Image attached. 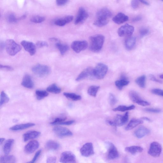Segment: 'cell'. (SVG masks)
Returning <instances> with one entry per match:
<instances>
[{"label":"cell","mask_w":163,"mask_h":163,"mask_svg":"<svg viewBox=\"0 0 163 163\" xmlns=\"http://www.w3.org/2000/svg\"><path fill=\"white\" fill-rule=\"evenodd\" d=\"M105 40V37L101 34L92 36L90 38V50L94 52H99L103 46Z\"/></svg>","instance_id":"6da1fadb"},{"label":"cell","mask_w":163,"mask_h":163,"mask_svg":"<svg viewBox=\"0 0 163 163\" xmlns=\"http://www.w3.org/2000/svg\"><path fill=\"white\" fill-rule=\"evenodd\" d=\"M5 47L7 53L12 56L16 55L21 49V46L12 39H8L6 41Z\"/></svg>","instance_id":"7a4b0ae2"},{"label":"cell","mask_w":163,"mask_h":163,"mask_svg":"<svg viewBox=\"0 0 163 163\" xmlns=\"http://www.w3.org/2000/svg\"><path fill=\"white\" fill-rule=\"evenodd\" d=\"M32 71L37 76L43 77L49 75L51 73V69L47 65L38 64L33 66Z\"/></svg>","instance_id":"3957f363"},{"label":"cell","mask_w":163,"mask_h":163,"mask_svg":"<svg viewBox=\"0 0 163 163\" xmlns=\"http://www.w3.org/2000/svg\"><path fill=\"white\" fill-rule=\"evenodd\" d=\"M108 70V66L106 64L99 63L94 69V77L98 80L103 79L106 75Z\"/></svg>","instance_id":"277c9868"},{"label":"cell","mask_w":163,"mask_h":163,"mask_svg":"<svg viewBox=\"0 0 163 163\" xmlns=\"http://www.w3.org/2000/svg\"><path fill=\"white\" fill-rule=\"evenodd\" d=\"M129 119L128 112H126L124 116L117 115L113 120H112V126H122L128 122Z\"/></svg>","instance_id":"5b68a950"},{"label":"cell","mask_w":163,"mask_h":163,"mask_svg":"<svg viewBox=\"0 0 163 163\" xmlns=\"http://www.w3.org/2000/svg\"><path fill=\"white\" fill-rule=\"evenodd\" d=\"M134 28L132 26L126 24L118 29V33L120 37H130L133 33Z\"/></svg>","instance_id":"8992f818"},{"label":"cell","mask_w":163,"mask_h":163,"mask_svg":"<svg viewBox=\"0 0 163 163\" xmlns=\"http://www.w3.org/2000/svg\"><path fill=\"white\" fill-rule=\"evenodd\" d=\"M161 151V145L159 143L155 142L151 144L148 153L151 156L157 158L160 155Z\"/></svg>","instance_id":"52a82bcc"},{"label":"cell","mask_w":163,"mask_h":163,"mask_svg":"<svg viewBox=\"0 0 163 163\" xmlns=\"http://www.w3.org/2000/svg\"><path fill=\"white\" fill-rule=\"evenodd\" d=\"M129 96L132 101L139 105L145 106L150 105L148 102L142 99L140 95L134 90H132L129 92Z\"/></svg>","instance_id":"ba28073f"},{"label":"cell","mask_w":163,"mask_h":163,"mask_svg":"<svg viewBox=\"0 0 163 163\" xmlns=\"http://www.w3.org/2000/svg\"><path fill=\"white\" fill-rule=\"evenodd\" d=\"M88 46L87 42L86 41H74L71 44L72 49L77 53L86 50Z\"/></svg>","instance_id":"9c48e42d"},{"label":"cell","mask_w":163,"mask_h":163,"mask_svg":"<svg viewBox=\"0 0 163 163\" xmlns=\"http://www.w3.org/2000/svg\"><path fill=\"white\" fill-rule=\"evenodd\" d=\"M106 144L108 149V158L112 160L118 158L119 156V154L116 147L111 142H106Z\"/></svg>","instance_id":"30bf717a"},{"label":"cell","mask_w":163,"mask_h":163,"mask_svg":"<svg viewBox=\"0 0 163 163\" xmlns=\"http://www.w3.org/2000/svg\"><path fill=\"white\" fill-rule=\"evenodd\" d=\"M55 134L58 137L62 138L73 135L72 132L67 128L61 126H57L53 129Z\"/></svg>","instance_id":"8fae6325"},{"label":"cell","mask_w":163,"mask_h":163,"mask_svg":"<svg viewBox=\"0 0 163 163\" xmlns=\"http://www.w3.org/2000/svg\"><path fill=\"white\" fill-rule=\"evenodd\" d=\"M93 70L94 69L91 67L88 68L84 70L77 78L76 81H80L94 77Z\"/></svg>","instance_id":"7c38bea8"},{"label":"cell","mask_w":163,"mask_h":163,"mask_svg":"<svg viewBox=\"0 0 163 163\" xmlns=\"http://www.w3.org/2000/svg\"><path fill=\"white\" fill-rule=\"evenodd\" d=\"M60 161L62 163H75L76 156L70 152L66 151L63 152L60 157Z\"/></svg>","instance_id":"4fadbf2b"},{"label":"cell","mask_w":163,"mask_h":163,"mask_svg":"<svg viewBox=\"0 0 163 163\" xmlns=\"http://www.w3.org/2000/svg\"><path fill=\"white\" fill-rule=\"evenodd\" d=\"M81 155L84 157H88L94 153L93 144L92 143H87L84 144L80 149Z\"/></svg>","instance_id":"5bb4252c"},{"label":"cell","mask_w":163,"mask_h":163,"mask_svg":"<svg viewBox=\"0 0 163 163\" xmlns=\"http://www.w3.org/2000/svg\"><path fill=\"white\" fill-rule=\"evenodd\" d=\"M88 17V14L84 8L81 7L78 10L75 21L76 25L78 24L86 21Z\"/></svg>","instance_id":"9a60e30c"},{"label":"cell","mask_w":163,"mask_h":163,"mask_svg":"<svg viewBox=\"0 0 163 163\" xmlns=\"http://www.w3.org/2000/svg\"><path fill=\"white\" fill-rule=\"evenodd\" d=\"M21 44L24 49L28 52L31 56L34 55L36 52L37 47L32 42L26 41H23Z\"/></svg>","instance_id":"2e32d148"},{"label":"cell","mask_w":163,"mask_h":163,"mask_svg":"<svg viewBox=\"0 0 163 163\" xmlns=\"http://www.w3.org/2000/svg\"><path fill=\"white\" fill-rule=\"evenodd\" d=\"M39 147V143L37 141L33 140L29 142L25 146V152L28 154H31L37 150Z\"/></svg>","instance_id":"e0dca14e"},{"label":"cell","mask_w":163,"mask_h":163,"mask_svg":"<svg viewBox=\"0 0 163 163\" xmlns=\"http://www.w3.org/2000/svg\"><path fill=\"white\" fill-rule=\"evenodd\" d=\"M112 16L110 11L107 8H103L99 10L96 13L97 19L108 20Z\"/></svg>","instance_id":"ac0fdd59"},{"label":"cell","mask_w":163,"mask_h":163,"mask_svg":"<svg viewBox=\"0 0 163 163\" xmlns=\"http://www.w3.org/2000/svg\"><path fill=\"white\" fill-rule=\"evenodd\" d=\"M41 135V132L36 131H31L28 132L23 135V140L26 142L30 140L34 139L39 137Z\"/></svg>","instance_id":"d6986e66"},{"label":"cell","mask_w":163,"mask_h":163,"mask_svg":"<svg viewBox=\"0 0 163 163\" xmlns=\"http://www.w3.org/2000/svg\"><path fill=\"white\" fill-rule=\"evenodd\" d=\"M73 17L72 16H67L57 20L55 21V24L59 26H63L66 24L69 23L73 20Z\"/></svg>","instance_id":"ffe728a7"},{"label":"cell","mask_w":163,"mask_h":163,"mask_svg":"<svg viewBox=\"0 0 163 163\" xmlns=\"http://www.w3.org/2000/svg\"><path fill=\"white\" fill-rule=\"evenodd\" d=\"M21 85L25 88L32 89L34 87V83L31 76L26 75L23 78Z\"/></svg>","instance_id":"44dd1931"},{"label":"cell","mask_w":163,"mask_h":163,"mask_svg":"<svg viewBox=\"0 0 163 163\" xmlns=\"http://www.w3.org/2000/svg\"><path fill=\"white\" fill-rule=\"evenodd\" d=\"M129 19V17L124 14L120 13H118L113 18V21L118 24H120L127 21Z\"/></svg>","instance_id":"7402d4cb"},{"label":"cell","mask_w":163,"mask_h":163,"mask_svg":"<svg viewBox=\"0 0 163 163\" xmlns=\"http://www.w3.org/2000/svg\"><path fill=\"white\" fill-rule=\"evenodd\" d=\"M149 130L144 126H141L135 132V134L136 137L139 139L143 138L149 134Z\"/></svg>","instance_id":"603a6c76"},{"label":"cell","mask_w":163,"mask_h":163,"mask_svg":"<svg viewBox=\"0 0 163 163\" xmlns=\"http://www.w3.org/2000/svg\"><path fill=\"white\" fill-rule=\"evenodd\" d=\"M33 123L21 124L14 126L10 128V129L13 131H18L26 129L35 126Z\"/></svg>","instance_id":"cb8c5ba5"},{"label":"cell","mask_w":163,"mask_h":163,"mask_svg":"<svg viewBox=\"0 0 163 163\" xmlns=\"http://www.w3.org/2000/svg\"><path fill=\"white\" fill-rule=\"evenodd\" d=\"M143 123V121L138 119H132L126 127L125 129L129 130L134 129L139 125Z\"/></svg>","instance_id":"d4e9b609"},{"label":"cell","mask_w":163,"mask_h":163,"mask_svg":"<svg viewBox=\"0 0 163 163\" xmlns=\"http://www.w3.org/2000/svg\"><path fill=\"white\" fill-rule=\"evenodd\" d=\"M136 38L134 37H129L125 41V46L126 49L130 51L132 50L136 44Z\"/></svg>","instance_id":"484cf974"},{"label":"cell","mask_w":163,"mask_h":163,"mask_svg":"<svg viewBox=\"0 0 163 163\" xmlns=\"http://www.w3.org/2000/svg\"><path fill=\"white\" fill-rule=\"evenodd\" d=\"M14 142L13 139H9L5 142L3 147L4 152L5 155H8L10 153Z\"/></svg>","instance_id":"4316f807"},{"label":"cell","mask_w":163,"mask_h":163,"mask_svg":"<svg viewBox=\"0 0 163 163\" xmlns=\"http://www.w3.org/2000/svg\"><path fill=\"white\" fill-rule=\"evenodd\" d=\"M125 150L126 152L135 155L138 153L142 152L143 151V149L140 146H132L126 147Z\"/></svg>","instance_id":"83f0119b"},{"label":"cell","mask_w":163,"mask_h":163,"mask_svg":"<svg viewBox=\"0 0 163 163\" xmlns=\"http://www.w3.org/2000/svg\"><path fill=\"white\" fill-rule=\"evenodd\" d=\"M46 147L47 149L50 150H56L59 148L60 145L55 141L50 140L47 142Z\"/></svg>","instance_id":"f1b7e54d"},{"label":"cell","mask_w":163,"mask_h":163,"mask_svg":"<svg viewBox=\"0 0 163 163\" xmlns=\"http://www.w3.org/2000/svg\"><path fill=\"white\" fill-rule=\"evenodd\" d=\"M16 162L15 157L13 155L2 156L0 158V162L1 163H15Z\"/></svg>","instance_id":"f546056e"},{"label":"cell","mask_w":163,"mask_h":163,"mask_svg":"<svg viewBox=\"0 0 163 163\" xmlns=\"http://www.w3.org/2000/svg\"><path fill=\"white\" fill-rule=\"evenodd\" d=\"M129 83V81L125 78H123L122 80L116 81L115 82V84L118 89L122 90L123 87L128 85Z\"/></svg>","instance_id":"4dcf8cb0"},{"label":"cell","mask_w":163,"mask_h":163,"mask_svg":"<svg viewBox=\"0 0 163 163\" xmlns=\"http://www.w3.org/2000/svg\"><path fill=\"white\" fill-rule=\"evenodd\" d=\"M135 108V106L133 105L128 106H119L113 109V110L114 111L124 112L127 111L134 109Z\"/></svg>","instance_id":"1f68e13d"},{"label":"cell","mask_w":163,"mask_h":163,"mask_svg":"<svg viewBox=\"0 0 163 163\" xmlns=\"http://www.w3.org/2000/svg\"><path fill=\"white\" fill-rule=\"evenodd\" d=\"M47 91L55 94H58L61 92V89L58 87L56 84H53L47 89Z\"/></svg>","instance_id":"d6a6232c"},{"label":"cell","mask_w":163,"mask_h":163,"mask_svg":"<svg viewBox=\"0 0 163 163\" xmlns=\"http://www.w3.org/2000/svg\"><path fill=\"white\" fill-rule=\"evenodd\" d=\"M64 95L66 98L75 101L80 100L82 98L80 95L74 93H64Z\"/></svg>","instance_id":"836d02e7"},{"label":"cell","mask_w":163,"mask_h":163,"mask_svg":"<svg viewBox=\"0 0 163 163\" xmlns=\"http://www.w3.org/2000/svg\"><path fill=\"white\" fill-rule=\"evenodd\" d=\"M56 46L62 55H64L69 50V47L67 45L60 43L56 44Z\"/></svg>","instance_id":"e575fe53"},{"label":"cell","mask_w":163,"mask_h":163,"mask_svg":"<svg viewBox=\"0 0 163 163\" xmlns=\"http://www.w3.org/2000/svg\"><path fill=\"white\" fill-rule=\"evenodd\" d=\"M146 76L142 75L137 78L135 80L137 85L141 88H144L146 85Z\"/></svg>","instance_id":"d590c367"},{"label":"cell","mask_w":163,"mask_h":163,"mask_svg":"<svg viewBox=\"0 0 163 163\" xmlns=\"http://www.w3.org/2000/svg\"><path fill=\"white\" fill-rule=\"evenodd\" d=\"M100 87L97 86H92L89 87L87 93L89 95L93 97H96Z\"/></svg>","instance_id":"8d00e7d4"},{"label":"cell","mask_w":163,"mask_h":163,"mask_svg":"<svg viewBox=\"0 0 163 163\" xmlns=\"http://www.w3.org/2000/svg\"><path fill=\"white\" fill-rule=\"evenodd\" d=\"M35 94L38 100L43 99L49 95V94L45 90H36Z\"/></svg>","instance_id":"74e56055"},{"label":"cell","mask_w":163,"mask_h":163,"mask_svg":"<svg viewBox=\"0 0 163 163\" xmlns=\"http://www.w3.org/2000/svg\"><path fill=\"white\" fill-rule=\"evenodd\" d=\"M9 100V98L7 95L4 92L2 91L1 93V101H0V106L7 103Z\"/></svg>","instance_id":"f35d334b"},{"label":"cell","mask_w":163,"mask_h":163,"mask_svg":"<svg viewBox=\"0 0 163 163\" xmlns=\"http://www.w3.org/2000/svg\"><path fill=\"white\" fill-rule=\"evenodd\" d=\"M109 22L108 20L97 19L94 23V24L96 27H102L107 24Z\"/></svg>","instance_id":"ab89813d"},{"label":"cell","mask_w":163,"mask_h":163,"mask_svg":"<svg viewBox=\"0 0 163 163\" xmlns=\"http://www.w3.org/2000/svg\"><path fill=\"white\" fill-rule=\"evenodd\" d=\"M45 20V18L44 17L39 16H36L31 18V21L35 23H41Z\"/></svg>","instance_id":"60d3db41"},{"label":"cell","mask_w":163,"mask_h":163,"mask_svg":"<svg viewBox=\"0 0 163 163\" xmlns=\"http://www.w3.org/2000/svg\"><path fill=\"white\" fill-rule=\"evenodd\" d=\"M109 100L110 104L112 106L115 105L117 102V100L116 96L112 93L109 94Z\"/></svg>","instance_id":"b9f144b4"},{"label":"cell","mask_w":163,"mask_h":163,"mask_svg":"<svg viewBox=\"0 0 163 163\" xmlns=\"http://www.w3.org/2000/svg\"><path fill=\"white\" fill-rule=\"evenodd\" d=\"M65 118H58L56 119L51 124L52 125H60L62 122L65 121Z\"/></svg>","instance_id":"7bdbcfd3"},{"label":"cell","mask_w":163,"mask_h":163,"mask_svg":"<svg viewBox=\"0 0 163 163\" xmlns=\"http://www.w3.org/2000/svg\"><path fill=\"white\" fill-rule=\"evenodd\" d=\"M152 93L155 95L163 97V90L159 89H154L152 90Z\"/></svg>","instance_id":"ee69618b"},{"label":"cell","mask_w":163,"mask_h":163,"mask_svg":"<svg viewBox=\"0 0 163 163\" xmlns=\"http://www.w3.org/2000/svg\"><path fill=\"white\" fill-rule=\"evenodd\" d=\"M7 19L8 21L11 23L16 22L17 21L16 17L13 14L9 15L7 17Z\"/></svg>","instance_id":"f6af8a7d"},{"label":"cell","mask_w":163,"mask_h":163,"mask_svg":"<svg viewBox=\"0 0 163 163\" xmlns=\"http://www.w3.org/2000/svg\"><path fill=\"white\" fill-rule=\"evenodd\" d=\"M145 111L149 112L158 113L161 112L160 109H159L154 108H147L145 109Z\"/></svg>","instance_id":"bcb514c9"},{"label":"cell","mask_w":163,"mask_h":163,"mask_svg":"<svg viewBox=\"0 0 163 163\" xmlns=\"http://www.w3.org/2000/svg\"><path fill=\"white\" fill-rule=\"evenodd\" d=\"M36 45L38 48H41L44 47H47L48 46L46 42L43 41H40L37 42Z\"/></svg>","instance_id":"7dc6e473"},{"label":"cell","mask_w":163,"mask_h":163,"mask_svg":"<svg viewBox=\"0 0 163 163\" xmlns=\"http://www.w3.org/2000/svg\"><path fill=\"white\" fill-rule=\"evenodd\" d=\"M149 32V29L145 28H143L140 29V34L142 37L147 35Z\"/></svg>","instance_id":"c3c4849f"},{"label":"cell","mask_w":163,"mask_h":163,"mask_svg":"<svg viewBox=\"0 0 163 163\" xmlns=\"http://www.w3.org/2000/svg\"><path fill=\"white\" fill-rule=\"evenodd\" d=\"M41 152V150H39L37 151V152H36L35 153L34 158L31 161H30L28 162L30 163H34L39 158V156H40Z\"/></svg>","instance_id":"681fc988"},{"label":"cell","mask_w":163,"mask_h":163,"mask_svg":"<svg viewBox=\"0 0 163 163\" xmlns=\"http://www.w3.org/2000/svg\"><path fill=\"white\" fill-rule=\"evenodd\" d=\"M57 158L55 156H51L49 157L47 160V163H55L57 161Z\"/></svg>","instance_id":"f907efd6"},{"label":"cell","mask_w":163,"mask_h":163,"mask_svg":"<svg viewBox=\"0 0 163 163\" xmlns=\"http://www.w3.org/2000/svg\"><path fill=\"white\" fill-rule=\"evenodd\" d=\"M69 0H56V3L57 5L62 6L67 3Z\"/></svg>","instance_id":"816d5d0a"},{"label":"cell","mask_w":163,"mask_h":163,"mask_svg":"<svg viewBox=\"0 0 163 163\" xmlns=\"http://www.w3.org/2000/svg\"><path fill=\"white\" fill-rule=\"evenodd\" d=\"M139 4L138 0H132L131 5L133 8L134 9L137 8L138 7Z\"/></svg>","instance_id":"f5cc1de1"},{"label":"cell","mask_w":163,"mask_h":163,"mask_svg":"<svg viewBox=\"0 0 163 163\" xmlns=\"http://www.w3.org/2000/svg\"><path fill=\"white\" fill-rule=\"evenodd\" d=\"M1 69L9 71H12L14 70L13 68L11 67V66L7 65H3L1 64Z\"/></svg>","instance_id":"db71d44e"},{"label":"cell","mask_w":163,"mask_h":163,"mask_svg":"<svg viewBox=\"0 0 163 163\" xmlns=\"http://www.w3.org/2000/svg\"><path fill=\"white\" fill-rule=\"evenodd\" d=\"M149 78L150 80L155 82L161 83L162 82L158 79L153 75H150L149 76Z\"/></svg>","instance_id":"11a10c76"},{"label":"cell","mask_w":163,"mask_h":163,"mask_svg":"<svg viewBox=\"0 0 163 163\" xmlns=\"http://www.w3.org/2000/svg\"><path fill=\"white\" fill-rule=\"evenodd\" d=\"M74 122V120H70L68 121L65 122L64 121L62 122L60 125H70L73 124Z\"/></svg>","instance_id":"9f6ffc18"},{"label":"cell","mask_w":163,"mask_h":163,"mask_svg":"<svg viewBox=\"0 0 163 163\" xmlns=\"http://www.w3.org/2000/svg\"><path fill=\"white\" fill-rule=\"evenodd\" d=\"M141 19L142 17L141 16H137L133 19L132 21L134 22H136L141 20Z\"/></svg>","instance_id":"6f0895ef"},{"label":"cell","mask_w":163,"mask_h":163,"mask_svg":"<svg viewBox=\"0 0 163 163\" xmlns=\"http://www.w3.org/2000/svg\"><path fill=\"white\" fill-rule=\"evenodd\" d=\"M139 1L145 5H149V3L147 1H146L145 0H139Z\"/></svg>","instance_id":"680465c9"},{"label":"cell","mask_w":163,"mask_h":163,"mask_svg":"<svg viewBox=\"0 0 163 163\" xmlns=\"http://www.w3.org/2000/svg\"><path fill=\"white\" fill-rule=\"evenodd\" d=\"M5 140V138H1L0 139V144L2 145Z\"/></svg>","instance_id":"91938a15"},{"label":"cell","mask_w":163,"mask_h":163,"mask_svg":"<svg viewBox=\"0 0 163 163\" xmlns=\"http://www.w3.org/2000/svg\"><path fill=\"white\" fill-rule=\"evenodd\" d=\"M142 119L144 120H146L147 121H150V119L147 117H143V118H142Z\"/></svg>","instance_id":"94428289"},{"label":"cell","mask_w":163,"mask_h":163,"mask_svg":"<svg viewBox=\"0 0 163 163\" xmlns=\"http://www.w3.org/2000/svg\"><path fill=\"white\" fill-rule=\"evenodd\" d=\"M160 77L161 79H163V74L160 75Z\"/></svg>","instance_id":"6125c7cd"},{"label":"cell","mask_w":163,"mask_h":163,"mask_svg":"<svg viewBox=\"0 0 163 163\" xmlns=\"http://www.w3.org/2000/svg\"><path fill=\"white\" fill-rule=\"evenodd\" d=\"M161 1H163V0H161Z\"/></svg>","instance_id":"be15d7a7"}]
</instances>
